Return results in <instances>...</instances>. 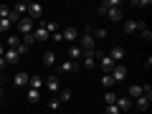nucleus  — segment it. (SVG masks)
Instances as JSON below:
<instances>
[{"mask_svg":"<svg viewBox=\"0 0 152 114\" xmlns=\"http://www.w3.org/2000/svg\"><path fill=\"white\" fill-rule=\"evenodd\" d=\"M79 48H81L84 53L96 51V41H94V36H91V28H86L84 33H79Z\"/></svg>","mask_w":152,"mask_h":114,"instance_id":"1","label":"nucleus"},{"mask_svg":"<svg viewBox=\"0 0 152 114\" xmlns=\"http://www.w3.org/2000/svg\"><path fill=\"white\" fill-rule=\"evenodd\" d=\"M33 23H36V20H33V18H28V15H23L20 18V20H18V33H20V36H28V33H33V31H36V26H33Z\"/></svg>","mask_w":152,"mask_h":114,"instance_id":"2","label":"nucleus"},{"mask_svg":"<svg viewBox=\"0 0 152 114\" xmlns=\"http://www.w3.org/2000/svg\"><path fill=\"white\" fill-rule=\"evenodd\" d=\"M26 15L33 18V20L41 18V15H43V5H41V3H28V13H26Z\"/></svg>","mask_w":152,"mask_h":114,"instance_id":"3","label":"nucleus"},{"mask_svg":"<svg viewBox=\"0 0 152 114\" xmlns=\"http://www.w3.org/2000/svg\"><path fill=\"white\" fill-rule=\"evenodd\" d=\"M46 91H51V94H58V91H61L58 76H48V79H46Z\"/></svg>","mask_w":152,"mask_h":114,"instance_id":"4","label":"nucleus"},{"mask_svg":"<svg viewBox=\"0 0 152 114\" xmlns=\"http://www.w3.org/2000/svg\"><path fill=\"white\" fill-rule=\"evenodd\" d=\"M3 58H5V64H8V66H18L20 56H18V51H15V48H5V56H3Z\"/></svg>","mask_w":152,"mask_h":114,"instance_id":"5","label":"nucleus"},{"mask_svg":"<svg viewBox=\"0 0 152 114\" xmlns=\"http://www.w3.org/2000/svg\"><path fill=\"white\" fill-rule=\"evenodd\" d=\"M61 41H69V43L79 41V31H76V28H64V31H61Z\"/></svg>","mask_w":152,"mask_h":114,"instance_id":"6","label":"nucleus"},{"mask_svg":"<svg viewBox=\"0 0 152 114\" xmlns=\"http://www.w3.org/2000/svg\"><path fill=\"white\" fill-rule=\"evenodd\" d=\"M74 71H79V64H76V61H69V58H66L64 64L58 66V74H74Z\"/></svg>","mask_w":152,"mask_h":114,"instance_id":"7","label":"nucleus"},{"mask_svg":"<svg viewBox=\"0 0 152 114\" xmlns=\"http://www.w3.org/2000/svg\"><path fill=\"white\" fill-rule=\"evenodd\" d=\"M13 81H15V86H28V81H31V76L26 74V71H15V76H13Z\"/></svg>","mask_w":152,"mask_h":114,"instance_id":"8","label":"nucleus"},{"mask_svg":"<svg viewBox=\"0 0 152 114\" xmlns=\"http://www.w3.org/2000/svg\"><path fill=\"white\" fill-rule=\"evenodd\" d=\"M114 107L119 109V112H127V109H132V99H129V96H117Z\"/></svg>","mask_w":152,"mask_h":114,"instance_id":"9","label":"nucleus"},{"mask_svg":"<svg viewBox=\"0 0 152 114\" xmlns=\"http://www.w3.org/2000/svg\"><path fill=\"white\" fill-rule=\"evenodd\" d=\"M124 76H127V69H124L122 64H117V66L112 69V79H114V81H124Z\"/></svg>","mask_w":152,"mask_h":114,"instance_id":"10","label":"nucleus"},{"mask_svg":"<svg viewBox=\"0 0 152 114\" xmlns=\"http://www.w3.org/2000/svg\"><path fill=\"white\" fill-rule=\"evenodd\" d=\"M48 36H51V33L46 31V26H43V23H41V26H38L36 31H33V38H36V43H38V41H46Z\"/></svg>","mask_w":152,"mask_h":114,"instance_id":"11","label":"nucleus"},{"mask_svg":"<svg viewBox=\"0 0 152 114\" xmlns=\"http://www.w3.org/2000/svg\"><path fill=\"white\" fill-rule=\"evenodd\" d=\"M132 107H137L140 112H147V109H150V99L147 96H137L134 102H132Z\"/></svg>","mask_w":152,"mask_h":114,"instance_id":"12","label":"nucleus"},{"mask_svg":"<svg viewBox=\"0 0 152 114\" xmlns=\"http://www.w3.org/2000/svg\"><path fill=\"white\" fill-rule=\"evenodd\" d=\"M109 58H112L114 64H119V61L124 58V48H122V46H114V48H112V53H109Z\"/></svg>","mask_w":152,"mask_h":114,"instance_id":"13","label":"nucleus"},{"mask_svg":"<svg viewBox=\"0 0 152 114\" xmlns=\"http://www.w3.org/2000/svg\"><path fill=\"white\" fill-rule=\"evenodd\" d=\"M127 96H129L132 102H134L137 96H142V84H132V86L127 89Z\"/></svg>","mask_w":152,"mask_h":114,"instance_id":"14","label":"nucleus"},{"mask_svg":"<svg viewBox=\"0 0 152 114\" xmlns=\"http://www.w3.org/2000/svg\"><path fill=\"white\" fill-rule=\"evenodd\" d=\"M109 20H114V23H119L122 18H124V13H122V8H109Z\"/></svg>","mask_w":152,"mask_h":114,"instance_id":"15","label":"nucleus"},{"mask_svg":"<svg viewBox=\"0 0 152 114\" xmlns=\"http://www.w3.org/2000/svg\"><path fill=\"white\" fill-rule=\"evenodd\" d=\"M81 58H84V66H86V69H94V66H96V56H94V51H91V53H81Z\"/></svg>","mask_w":152,"mask_h":114,"instance_id":"16","label":"nucleus"},{"mask_svg":"<svg viewBox=\"0 0 152 114\" xmlns=\"http://www.w3.org/2000/svg\"><path fill=\"white\" fill-rule=\"evenodd\" d=\"M28 86H31V89H36V91H41V89H43V76H31Z\"/></svg>","mask_w":152,"mask_h":114,"instance_id":"17","label":"nucleus"},{"mask_svg":"<svg viewBox=\"0 0 152 114\" xmlns=\"http://www.w3.org/2000/svg\"><path fill=\"white\" fill-rule=\"evenodd\" d=\"M124 33H137L140 31V20H124V28H122Z\"/></svg>","mask_w":152,"mask_h":114,"instance_id":"18","label":"nucleus"},{"mask_svg":"<svg viewBox=\"0 0 152 114\" xmlns=\"http://www.w3.org/2000/svg\"><path fill=\"white\" fill-rule=\"evenodd\" d=\"M26 99H28V104H38V102H41V91H36V89H28Z\"/></svg>","mask_w":152,"mask_h":114,"instance_id":"19","label":"nucleus"},{"mask_svg":"<svg viewBox=\"0 0 152 114\" xmlns=\"http://www.w3.org/2000/svg\"><path fill=\"white\" fill-rule=\"evenodd\" d=\"M81 53H84V51L81 48H79V46H71V48H69V61H76V58H81Z\"/></svg>","mask_w":152,"mask_h":114,"instance_id":"20","label":"nucleus"},{"mask_svg":"<svg viewBox=\"0 0 152 114\" xmlns=\"http://www.w3.org/2000/svg\"><path fill=\"white\" fill-rule=\"evenodd\" d=\"M114 84H117V81L112 79V74H102V86H104V89H112Z\"/></svg>","mask_w":152,"mask_h":114,"instance_id":"21","label":"nucleus"},{"mask_svg":"<svg viewBox=\"0 0 152 114\" xmlns=\"http://www.w3.org/2000/svg\"><path fill=\"white\" fill-rule=\"evenodd\" d=\"M140 36L145 38V41H150V38H152V31L147 28V23H140Z\"/></svg>","mask_w":152,"mask_h":114,"instance_id":"22","label":"nucleus"},{"mask_svg":"<svg viewBox=\"0 0 152 114\" xmlns=\"http://www.w3.org/2000/svg\"><path fill=\"white\" fill-rule=\"evenodd\" d=\"M53 64H56L53 51H46V53H43V66H53Z\"/></svg>","mask_w":152,"mask_h":114,"instance_id":"23","label":"nucleus"},{"mask_svg":"<svg viewBox=\"0 0 152 114\" xmlns=\"http://www.w3.org/2000/svg\"><path fill=\"white\" fill-rule=\"evenodd\" d=\"M13 10H15L18 15L23 18V15H26V13H28V3H18V5H13Z\"/></svg>","mask_w":152,"mask_h":114,"instance_id":"24","label":"nucleus"},{"mask_svg":"<svg viewBox=\"0 0 152 114\" xmlns=\"http://www.w3.org/2000/svg\"><path fill=\"white\" fill-rule=\"evenodd\" d=\"M56 99H58V102H71V91H69V89H61Z\"/></svg>","mask_w":152,"mask_h":114,"instance_id":"25","label":"nucleus"},{"mask_svg":"<svg viewBox=\"0 0 152 114\" xmlns=\"http://www.w3.org/2000/svg\"><path fill=\"white\" fill-rule=\"evenodd\" d=\"M20 46V36H10L8 38V48H18Z\"/></svg>","mask_w":152,"mask_h":114,"instance_id":"26","label":"nucleus"},{"mask_svg":"<svg viewBox=\"0 0 152 114\" xmlns=\"http://www.w3.org/2000/svg\"><path fill=\"white\" fill-rule=\"evenodd\" d=\"M91 36H94V41H96V38H107V28H94Z\"/></svg>","mask_w":152,"mask_h":114,"instance_id":"27","label":"nucleus"},{"mask_svg":"<svg viewBox=\"0 0 152 114\" xmlns=\"http://www.w3.org/2000/svg\"><path fill=\"white\" fill-rule=\"evenodd\" d=\"M20 43L26 46V48H28V46H33V43H36V38H33V33H28V36H23V41H20Z\"/></svg>","mask_w":152,"mask_h":114,"instance_id":"28","label":"nucleus"},{"mask_svg":"<svg viewBox=\"0 0 152 114\" xmlns=\"http://www.w3.org/2000/svg\"><path fill=\"white\" fill-rule=\"evenodd\" d=\"M114 102H117V94H114V91H107V94H104V104H114Z\"/></svg>","mask_w":152,"mask_h":114,"instance_id":"29","label":"nucleus"},{"mask_svg":"<svg viewBox=\"0 0 152 114\" xmlns=\"http://www.w3.org/2000/svg\"><path fill=\"white\" fill-rule=\"evenodd\" d=\"M8 20H10V26H18V20H20V15H18L15 10L10 8V15H8Z\"/></svg>","mask_w":152,"mask_h":114,"instance_id":"30","label":"nucleus"},{"mask_svg":"<svg viewBox=\"0 0 152 114\" xmlns=\"http://www.w3.org/2000/svg\"><path fill=\"white\" fill-rule=\"evenodd\" d=\"M8 28H10V20L8 18H0V33H5Z\"/></svg>","mask_w":152,"mask_h":114,"instance_id":"31","label":"nucleus"},{"mask_svg":"<svg viewBox=\"0 0 152 114\" xmlns=\"http://www.w3.org/2000/svg\"><path fill=\"white\" fill-rule=\"evenodd\" d=\"M104 114H119V109L114 107V104H107V109H104Z\"/></svg>","mask_w":152,"mask_h":114,"instance_id":"32","label":"nucleus"},{"mask_svg":"<svg viewBox=\"0 0 152 114\" xmlns=\"http://www.w3.org/2000/svg\"><path fill=\"white\" fill-rule=\"evenodd\" d=\"M134 5L137 8H150V0H147V3H145V0H134Z\"/></svg>","mask_w":152,"mask_h":114,"instance_id":"33","label":"nucleus"},{"mask_svg":"<svg viewBox=\"0 0 152 114\" xmlns=\"http://www.w3.org/2000/svg\"><path fill=\"white\" fill-rule=\"evenodd\" d=\"M58 104H61L58 99H51V102H48V109H58Z\"/></svg>","mask_w":152,"mask_h":114,"instance_id":"34","label":"nucleus"},{"mask_svg":"<svg viewBox=\"0 0 152 114\" xmlns=\"http://www.w3.org/2000/svg\"><path fill=\"white\" fill-rule=\"evenodd\" d=\"M3 56H5V46L0 43V58H3Z\"/></svg>","mask_w":152,"mask_h":114,"instance_id":"35","label":"nucleus"},{"mask_svg":"<svg viewBox=\"0 0 152 114\" xmlns=\"http://www.w3.org/2000/svg\"><path fill=\"white\" fill-rule=\"evenodd\" d=\"M3 66H8V64H5V58H0V69H3Z\"/></svg>","mask_w":152,"mask_h":114,"instance_id":"36","label":"nucleus"},{"mask_svg":"<svg viewBox=\"0 0 152 114\" xmlns=\"http://www.w3.org/2000/svg\"><path fill=\"white\" fill-rule=\"evenodd\" d=\"M0 99H3V86H0Z\"/></svg>","mask_w":152,"mask_h":114,"instance_id":"37","label":"nucleus"},{"mask_svg":"<svg viewBox=\"0 0 152 114\" xmlns=\"http://www.w3.org/2000/svg\"><path fill=\"white\" fill-rule=\"evenodd\" d=\"M0 86H3V79H0Z\"/></svg>","mask_w":152,"mask_h":114,"instance_id":"38","label":"nucleus"}]
</instances>
